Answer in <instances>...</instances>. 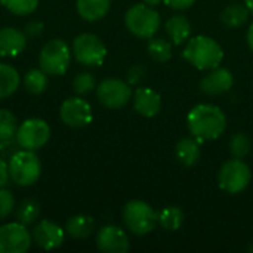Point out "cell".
Wrapping results in <instances>:
<instances>
[{
	"instance_id": "28",
	"label": "cell",
	"mask_w": 253,
	"mask_h": 253,
	"mask_svg": "<svg viewBox=\"0 0 253 253\" xmlns=\"http://www.w3.org/2000/svg\"><path fill=\"white\" fill-rule=\"evenodd\" d=\"M0 4L13 15L25 16L37 9L39 0H0Z\"/></svg>"
},
{
	"instance_id": "4",
	"label": "cell",
	"mask_w": 253,
	"mask_h": 253,
	"mask_svg": "<svg viewBox=\"0 0 253 253\" xmlns=\"http://www.w3.org/2000/svg\"><path fill=\"white\" fill-rule=\"evenodd\" d=\"M126 28L139 39H151L156 36L160 27L159 12L145 3L133 4L125 13Z\"/></svg>"
},
{
	"instance_id": "20",
	"label": "cell",
	"mask_w": 253,
	"mask_h": 253,
	"mask_svg": "<svg viewBox=\"0 0 253 253\" xmlns=\"http://www.w3.org/2000/svg\"><path fill=\"white\" fill-rule=\"evenodd\" d=\"M166 33L175 44H182L191 39V24L182 15H173L166 22Z\"/></svg>"
},
{
	"instance_id": "6",
	"label": "cell",
	"mask_w": 253,
	"mask_h": 253,
	"mask_svg": "<svg viewBox=\"0 0 253 253\" xmlns=\"http://www.w3.org/2000/svg\"><path fill=\"white\" fill-rule=\"evenodd\" d=\"M71 62L70 46L62 39H52L39 53V65L47 76H62Z\"/></svg>"
},
{
	"instance_id": "3",
	"label": "cell",
	"mask_w": 253,
	"mask_h": 253,
	"mask_svg": "<svg viewBox=\"0 0 253 253\" xmlns=\"http://www.w3.org/2000/svg\"><path fill=\"white\" fill-rule=\"evenodd\" d=\"M9 178L19 187L36 184L42 175V163L34 151L19 150L7 160Z\"/></svg>"
},
{
	"instance_id": "40",
	"label": "cell",
	"mask_w": 253,
	"mask_h": 253,
	"mask_svg": "<svg viewBox=\"0 0 253 253\" xmlns=\"http://www.w3.org/2000/svg\"><path fill=\"white\" fill-rule=\"evenodd\" d=\"M245 4L249 7V10H251V13H253V0H245Z\"/></svg>"
},
{
	"instance_id": "41",
	"label": "cell",
	"mask_w": 253,
	"mask_h": 253,
	"mask_svg": "<svg viewBox=\"0 0 253 253\" xmlns=\"http://www.w3.org/2000/svg\"><path fill=\"white\" fill-rule=\"evenodd\" d=\"M249 251H251V252H253V245L252 246H249Z\"/></svg>"
},
{
	"instance_id": "21",
	"label": "cell",
	"mask_w": 253,
	"mask_h": 253,
	"mask_svg": "<svg viewBox=\"0 0 253 253\" xmlns=\"http://www.w3.org/2000/svg\"><path fill=\"white\" fill-rule=\"evenodd\" d=\"M93 230H95V221L89 215H74L65 224V233L76 240H83L90 237Z\"/></svg>"
},
{
	"instance_id": "27",
	"label": "cell",
	"mask_w": 253,
	"mask_h": 253,
	"mask_svg": "<svg viewBox=\"0 0 253 253\" xmlns=\"http://www.w3.org/2000/svg\"><path fill=\"white\" fill-rule=\"evenodd\" d=\"M147 50H148V55L156 62H160V64H165L172 58V46L163 37H151V39H148Z\"/></svg>"
},
{
	"instance_id": "29",
	"label": "cell",
	"mask_w": 253,
	"mask_h": 253,
	"mask_svg": "<svg viewBox=\"0 0 253 253\" xmlns=\"http://www.w3.org/2000/svg\"><path fill=\"white\" fill-rule=\"evenodd\" d=\"M230 153L233 154L234 159H245L252 148V142L248 135L245 133H234L228 142Z\"/></svg>"
},
{
	"instance_id": "11",
	"label": "cell",
	"mask_w": 253,
	"mask_h": 253,
	"mask_svg": "<svg viewBox=\"0 0 253 253\" xmlns=\"http://www.w3.org/2000/svg\"><path fill=\"white\" fill-rule=\"evenodd\" d=\"M33 245L31 233L21 222L0 225V253H25Z\"/></svg>"
},
{
	"instance_id": "10",
	"label": "cell",
	"mask_w": 253,
	"mask_h": 253,
	"mask_svg": "<svg viewBox=\"0 0 253 253\" xmlns=\"http://www.w3.org/2000/svg\"><path fill=\"white\" fill-rule=\"evenodd\" d=\"M133 93L129 83L120 79H105L96 87L98 101L110 110H120L129 104Z\"/></svg>"
},
{
	"instance_id": "23",
	"label": "cell",
	"mask_w": 253,
	"mask_h": 253,
	"mask_svg": "<svg viewBox=\"0 0 253 253\" xmlns=\"http://www.w3.org/2000/svg\"><path fill=\"white\" fill-rule=\"evenodd\" d=\"M251 10L246 4L242 3H233L230 6H227L222 13H221V21L224 22V25H227L228 28H239L243 24H246V21L251 16Z\"/></svg>"
},
{
	"instance_id": "17",
	"label": "cell",
	"mask_w": 253,
	"mask_h": 253,
	"mask_svg": "<svg viewBox=\"0 0 253 253\" xmlns=\"http://www.w3.org/2000/svg\"><path fill=\"white\" fill-rule=\"evenodd\" d=\"M27 47V36L15 27L0 28V56H18Z\"/></svg>"
},
{
	"instance_id": "24",
	"label": "cell",
	"mask_w": 253,
	"mask_h": 253,
	"mask_svg": "<svg viewBox=\"0 0 253 253\" xmlns=\"http://www.w3.org/2000/svg\"><path fill=\"white\" fill-rule=\"evenodd\" d=\"M157 222L166 231H176L184 224V212L178 206H166L157 212Z\"/></svg>"
},
{
	"instance_id": "34",
	"label": "cell",
	"mask_w": 253,
	"mask_h": 253,
	"mask_svg": "<svg viewBox=\"0 0 253 253\" xmlns=\"http://www.w3.org/2000/svg\"><path fill=\"white\" fill-rule=\"evenodd\" d=\"M43 28H44L43 22L34 19V21H30V22L25 25L24 33H25V36H28V37H39V36L43 33Z\"/></svg>"
},
{
	"instance_id": "19",
	"label": "cell",
	"mask_w": 253,
	"mask_h": 253,
	"mask_svg": "<svg viewBox=\"0 0 253 253\" xmlns=\"http://www.w3.org/2000/svg\"><path fill=\"white\" fill-rule=\"evenodd\" d=\"M76 7L79 15L89 22H95L102 19L110 7L111 0H76Z\"/></svg>"
},
{
	"instance_id": "1",
	"label": "cell",
	"mask_w": 253,
	"mask_h": 253,
	"mask_svg": "<svg viewBox=\"0 0 253 253\" xmlns=\"http://www.w3.org/2000/svg\"><path fill=\"white\" fill-rule=\"evenodd\" d=\"M190 133L200 142L218 139L227 129L224 111L212 104H199L191 108L187 117Z\"/></svg>"
},
{
	"instance_id": "7",
	"label": "cell",
	"mask_w": 253,
	"mask_h": 253,
	"mask_svg": "<svg viewBox=\"0 0 253 253\" xmlns=\"http://www.w3.org/2000/svg\"><path fill=\"white\" fill-rule=\"evenodd\" d=\"M252 181V170L242 159H233L222 165L218 173L221 190L228 194H239L248 188Z\"/></svg>"
},
{
	"instance_id": "31",
	"label": "cell",
	"mask_w": 253,
	"mask_h": 253,
	"mask_svg": "<svg viewBox=\"0 0 253 253\" xmlns=\"http://www.w3.org/2000/svg\"><path fill=\"white\" fill-rule=\"evenodd\" d=\"M96 87V82H95V77L93 74L84 71V73H79L74 80H73V89L74 92L79 95V96H83V95H87L90 93L93 89Z\"/></svg>"
},
{
	"instance_id": "2",
	"label": "cell",
	"mask_w": 253,
	"mask_h": 253,
	"mask_svg": "<svg viewBox=\"0 0 253 253\" xmlns=\"http://www.w3.org/2000/svg\"><path fill=\"white\" fill-rule=\"evenodd\" d=\"M182 56L197 70L209 71L221 65L224 50L215 39L208 36H196L187 42Z\"/></svg>"
},
{
	"instance_id": "35",
	"label": "cell",
	"mask_w": 253,
	"mask_h": 253,
	"mask_svg": "<svg viewBox=\"0 0 253 253\" xmlns=\"http://www.w3.org/2000/svg\"><path fill=\"white\" fill-rule=\"evenodd\" d=\"M145 76V70L142 67H132L129 71H127V82L129 84H138Z\"/></svg>"
},
{
	"instance_id": "14",
	"label": "cell",
	"mask_w": 253,
	"mask_h": 253,
	"mask_svg": "<svg viewBox=\"0 0 253 253\" xmlns=\"http://www.w3.org/2000/svg\"><path fill=\"white\" fill-rule=\"evenodd\" d=\"M96 248L104 253H126L130 243L123 228L117 225H105L96 234Z\"/></svg>"
},
{
	"instance_id": "15",
	"label": "cell",
	"mask_w": 253,
	"mask_h": 253,
	"mask_svg": "<svg viewBox=\"0 0 253 253\" xmlns=\"http://www.w3.org/2000/svg\"><path fill=\"white\" fill-rule=\"evenodd\" d=\"M234 84V76L230 70L216 67L209 70V73L200 82V90L205 95L216 96L228 92Z\"/></svg>"
},
{
	"instance_id": "16",
	"label": "cell",
	"mask_w": 253,
	"mask_h": 253,
	"mask_svg": "<svg viewBox=\"0 0 253 253\" xmlns=\"http://www.w3.org/2000/svg\"><path fill=\"white\" fill-rule=\"evenodd\" d=\"M133 110L144 117H154L162 110V96L150 87H138L133 93Z\"/></svg>"
},
{
	"instance_id": "5",
	"label": "cell",
	"mask_w": 253,
	"mask_h": 253,
	"mask_svg": "<svg viewBox=\"0 0 253 253\" xmlns=\"http://www.w3.org/2000/svg\"><path fill=\"white\" fill-rule=\"evenodd\" d=\"M123 222L126 228L135 236H147L150 234L157 222V212L142 200H130L123 208L122 213Z\"/></svg>"
},
{
	"instance_id": "9",
	"label": "cell",
	"mask_w": 253,
	"mask_h": 253,
	"mask_svg": "<svg viewBox=\"0 0 253 253\" xmlns=\"http://www.w3.org/2000/svg\"><path fill=\"white\" fill-rule=\"evenodd\" d=\"M15 139L22 150L37 151L50 139V127L42 119H28L18 126Z\"/></svg>"
},
{
	"instance_id": "8",
	"label": "cell",
	"mask_w": 253,
	"mask_h": 253,
	"mask_svg": "<svg viewBox=\"0 0 253 253\" xmlns=\"http://www.w3.org/2000/svg\"><path fill=\"white\" fill-rule=\"evenodd\" d=\"M71 50L74 53L76 61L86 67L101 65L107 56V47L104 42L92 33L79 34L73 40Z\"/></svg>"
},
{
	"instance_id": "25",
	"label": "cell",
	"mask_w": 253,
	"mask_h": 253,
	"mask_svg": "<svg viewBox=\"0 0 253 253\" xmlns=\"http://www.w3.org/2000/svg\"><path fill=\"white\" fill-rule=\"evenodd\" d=\"M24 87L31 95H40L47 87V74L42 68H31L24 74Z\"/></svg>"
},
{
	"instance_id": "32",
	"label": "cell",
	"mask_w": 253,
	"mask_h": 253,
	"mask_svg": "<svg viewBox=\"0 0 253 253\" xmlns=\"http://www.w3.org/2000/svg\"><path fill=\"white\" fill-rule=\"evenodd\" d=\"M15 206H16V203H15V197H13L12 191L1 187L0 188V221L9 218L10 213L13 212Z\"/></svg>"
},
{
	"instance_id": "38",
	"label": "cell",
	"mask_w": 253,
	"mask_h": 253,
	"mask_svg": "<svg viewBox=\"0 0 253 253\" xmlns=\"http://www.w3.org/2000/svg\"><path fill=\"white\" fill-rule=\"evenodd\" d=\"M246 39H248V44H249V47L253 50V22L251 24L249 30H248V36H246Z\"/></svg>"
},
{
	"instance_id": "12",
	"label": "cell",
	"mask_w": 253,
	"mask_h": 253,
	"mask_svg": "<svg viewBox=\"0 0 253 253\" xmlns=\"http://www.w3.org/2000/svg\"><path fill=\"white\" fill-rule=\"evenodd\" d=\"M59 117L65 126L70 127H84L92 122L90 104L82 96H73L62 102L59 110Z\"/></svg>"
},
{
	"instance_id": "26",
	"label": "cell",
	"mask_w": 253,
	"mask_h": 253,
	"mask_svg": "<svg viewBox=\"0 0 253 253\" xmlns=\"http://www.w3.org/2000/svg\"><path fill=\"white\" fill-rule=\"evenodd\" d=\"M40 215V205L33 199H24L15 209L16 221L27 225H33Z\"/></svg>"
},
{
	"instance_id": "33",
	"label": "cell",
	"mask_w": 253,
	"mask_h": 253,
	"mask_svg": "<svg viewBox=\"0 0 253 253\" xmlns=\"http://www.w3.org/2000/svg\"><path fill=\"white\" fill-rule=\"evenodd\" d=\"M21 147L19 144L16 142L15 138H10V139H0V157L3 160H9L16 151H19Z\"/></svg>"
},
{
	"instance_id": "18",
	"label": "cell",
	"mask_w": 253,
	"mask_h": 253,
	"mask_svg": "<svg viewBox=\"0 0 253 253\" xmlns=\"http://www.w3.org/2000/svg\"><path fill=\"white\" fill-rule=\"evenodd\" d=\"M175 156L178 162L185 168H191L197 165L202 156L200 141H197L194 136H187V138L179 139L175 147Z\"/></svg>"
},
{
	"instance_id": "13",
	"label": "cell",
	"mask_w": 253,
	"mask_h": 253,
	"mask_svg": "<svg viewBox=\"0 0 253 253\" xmlns=\"http://www.w3.org/2000/svg\"><path fill=\"white\" fill-rule=\"evenodd\" d=\"M31 237L36 246L43 251H55L62 246L65 239V231L55 222L49 219L40 221L31 231Z\"/></svg>"
},
{
	"instance_id": "30",
	"label": "cell",
	"mask_w": 253,
	"mask_h": 253,
	"mask_svg": "<svg viewBox=\"0 0 253 253\" xmlns=\"http://www.w3.org/2000/svg\"><path fill=\"white\" fill-rule=\"evenodd\" d=\"M18 126L19 125L15 114L9 110L0 108V139L15 138Z\"/></svg>"
},
{
	"instance_id": "22",
	"label": "cell",
	"mask_w": 253,
	"mask_h": 253,
	"mask_svg": "<svg viewBox=\"0 0 253 253\" xmlns=\"http://www.w3.org/2000/svg\"><path fill=\"white\" fill-rule=\"evenodd\" d=\"M21 84V76L9 64L0 62V99L9 98L13 95Z\"/></svg>"
},
{
	"instance_id": "39",
	"label": "cell",
	"mask_w": 253,
	"mask_h": 253,
	"mask_svg": "<svg viewBox=\"0 0 253 253\" xmlns=\"http://www.w3.org/2000/svg\"><path fill=\"white\" fill-rule=\"evenodd\" d=\"M142 1H144L145 4H148V6H153V7H154V6H159V4L162 3V0H142Z\"/></svg>"
},
{
	"instance_id": "37",
	"label": "cell",
	"mask_w": 253,
	"mask_h": 253,
	"mask_svg": "<svg viewBox=\"0 0 253 253\" xmlns=\"http://www.w3.org/2000/svg\"><path fill=\"white\" fill-rule=\"evenodd\" d=\"M9 181V169H7V162L0 157V188L4 187Z\"/></svg>"
},
{
	"instance_id": "36",
	"label": "cell",
	"mask_w": 253,
	"mask_h": 253,
	"mask_svg": "<svg viewBox=\"0 0 253 253\" xmlns=\"http://www.w3.org/2000/svg\"><path fill=\"white\" fill-rule=\"evenodd\" d=\"M163 1L175 10H185V9L191 7L196 0H163Z\"/></svg>"
}]
</instances>
